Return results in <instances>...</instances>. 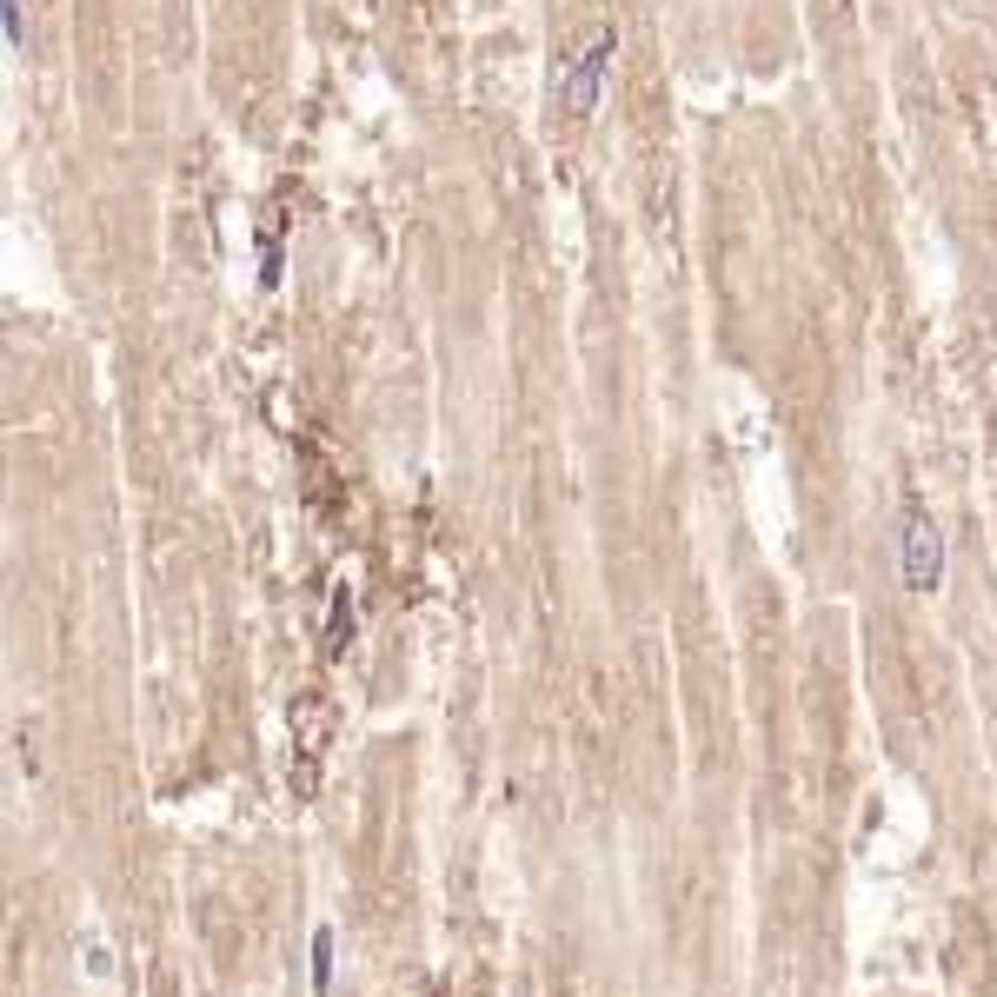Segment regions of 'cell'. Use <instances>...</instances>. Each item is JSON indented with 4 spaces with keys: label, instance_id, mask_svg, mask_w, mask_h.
I'll return each instance as SVG.
<instances>
[{
    "label": "cell",
    "instance_id": "6da1fadb",
    "mask_svg": "<svg viewBox=\"0 0 997 997\" xmlns=\"http://www.w3.org/2000/svg\"><path fill=\"white\" fill-rule=\"evenodd\" d=\"M898 572L912 599H932L945 586V532L918 499H905V519H898Z\"/></svg>",
    "mask_w": 997,
    "mask_h": 997
},
{
    "label": "cell",
    "instance_id": "7a4b0ae2",
    "mask_svg": "<svg viewBox=\"0 0 997 997\" xmlns=\"http://www.w3.org/2000/svg\"><path fill=\"white\" fill-rule=\"evenodd\" d=\"M612 60H619V33L599 27V33L579 47V60L566 67V80H559V100H566L572 120H592V113H599V93H606V80H612Z\"/></svg>",
    "mask_w": 997,
    "mask_h": 997
},
{
    "label": "cell",
    "instance_id": "3957f363",
    "mask_svg": "<svg viewBox=\"0 0 997 997\" xmlns=\"http://www.w3.org/2000/svg\"><path fill=\"white\" fill-rule=\"evenodd\" d=\"M333 991V925L313 932V997Z\"/></svg>",
    "mask_w": 997,
    "mask_h": 997
},
{
    "label": "cell",
    "instance_id": "277c9868",
    "mask_svg": "<svg viewBox=\"0 0 997 997\" xmlns=\"http://www.w3.org/2000/svg\"><path fill=\"white\" fill-rule=\"evenodd\" d=\"M0 27H7V53H27V20H20V0H0Z\"/></svg>",
    "mask_w": 997,
    "mask_h": 997
}]
</instances>
